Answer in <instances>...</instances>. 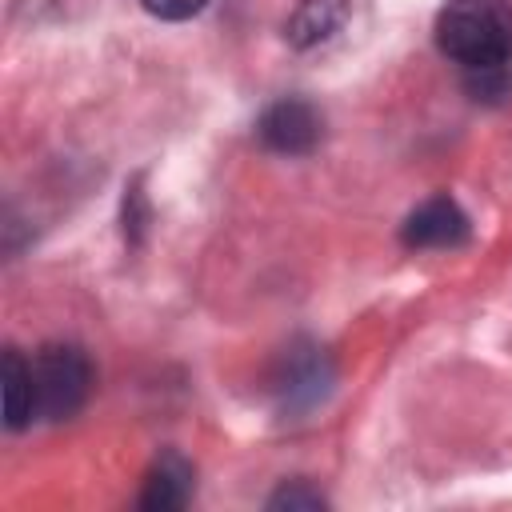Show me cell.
Instances as JSON below:
<instances>
[{
  "label": "cell",
  "mask_w": 512,
  "mask_h": 512,
  "mask_svg": "<svg viewBox=\"0 0 512 512\" xmlns=\"http://www.w3.org/2000/svg\"><path fill=\"white\" fill-rule=\"evenodd\" d=\"M436 48L468 68L512 60V0H448L436 12Z\"/></svg>",
  "instance_id": "6da1fadb"
},
{
  "label": "cell",
  "mask_w": 512,
  "mask_h": 512,
  "mask_svg": "<svg viewBox=\"0 0 512 512\" xmlns=\"http://www.w3.org/2000/svg\"><path fill=\"white\" fill-rule=\"evenodd\" d=\"M36 376V416L72 420L92 392V360L80 344L52 340L32 356Z\"/></svg>",
  "instance_id": "7a4b0ae2"
},
{
  "label": "cell",
  "mask_w": 512,
  "mask_h": 512,
  "mask_svg": "<svg viewBox=\"0 0 512 512\" xmlns=\"http://www.w3.org/2000/svg\"><path fill=\"white\" fill-rule=\"evenodd\" d=\"M256 136L264 140V148L280 156H308L324 136V116L316 112V104L300 96H284L260 112Z\"/></svg>",
  "instance_id": "3957f363"
},
{
  "label": "cell",
  "mask_w": 512,
  "mask_h": 512,
  "mask_svg": "<svg viewBox=\"0 0 512 512\" xmlns=\"http://www.w3.org/2000/svg\"><path fill=\"white\" fill-rule=\"evenodd\" d=\"M468 236H472V224L452 196H432L416 204L400 224L404 248H460Z\"/></svg>",
  "instance_id": "277c9868"
},
{
  "label": "cell",
  "mask_w": 512,
  "mask_h": 512,
  "mask_svg": "<svg viewBox=\"0 0 512 512\" xmlns=\"http://www.w3.org/2000/svg\"><path fill=\"white\" fill-rule=\"evenodd\" d=\"M196 488V472L180 452H160L152 460V468L144 472V488H140V508L152 512H172L184 508L188 496Z\"/></svg>",
  "instance_id": "5b68a950"
},
{
  "label": "cell",
  "mask_w": 512,
  "mask_h": 512,
  "mask_svg": "<svg viewBox=\"0 0 512 512\" xmlns=\"http://www.w3.org/2000/svg\"><path fill=\"white\" fill-rule=\"evenodd\" d=\"M0 384H4V424L20 432L28 420H36V376H32V360H24L20 348H4Z\"/></svg>",
  "instance_id": "8992f818"
},
{
  "label": "cell",
  "mask_w": 512,
  "mask_h": 512,
  "mask_svg": "<svg viewBox=\"0 0 512 512\" xmlns=\"http://www.w3.org/2000/svg\"><path fill=\"white\" fill-rule=\"evenodd\" d=\"M348 16V0H300L296 12L284 24V36L296 48H312L320 40H328Z\"/></svg>",
  "instance_id": "52a82bcc"
},
{
  "label": "cell",
  "mask_w": 512,
  "mask_h": 512,
  "mask_svg": "<svg viewBox=\"0 0 512 512\" xmlns=\"http://www.w3.org/2000/svg\"><path fill=\"white\" fill-rule=\"evenodd\" d=\"M268 508H324V496L316 492V488H308V484H284L272 500H268Z\"/></svg>",
  "instance_id": "ba28073f"
},
{
  "label": "cell",
  "mask_w": 512,
  "mask_h": 512,
  "mask_svg": "<svg viewBox=\"0 0 512 512\" xmlns=\"http://www.w3.org/2000/svg\"><path fill=\"white\" fill-rule=\"evenodd\" d=\"M156 20H192L196 12H204L208 0H140Z\"/></svg>",
  "instance_id": "9c48e42d"
}]
</instances>
